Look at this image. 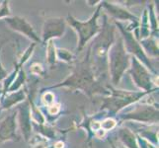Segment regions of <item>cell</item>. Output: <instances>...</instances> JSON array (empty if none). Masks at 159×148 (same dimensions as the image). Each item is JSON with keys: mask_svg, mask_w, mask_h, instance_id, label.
Listing matches in <instances>:
<instances>
[{"mask_svg": "<svg viewBox=\"0 0 159 148\" xmlns=\"http://www.w3.org/2000/svg\"><path fill=\"white\" fill-rule=\"evenodd\" d=\"M98 14H99V9L96 11L95 15L86 23H82V22H79L77 20L73 19L72 17H68V22L69 24L72 25L74 28L77 30L78 34H79V49H81L83 47V46L86 43V42H88L91 38L94 36L96 33L99 30L97 25V17Z\"/></svg>", "mask_w": 159, "mask_h": 148, "instance_id": "cell-2", "label": "cell"}, {"mask_svg": "<svg viewBox=\"0 0 159 148\" xmlns=\"http://www.w3.org/2000/svg\"><path fill=\"white\" fill-rule=\"evenodd\" d=\"M20 123L25 138L29 139V135L31 133V123H30V109L28 105H24V107L20 108Z\"/></svg>", "mask_w": 159, "mask_h": 148, "instance_id": "cell-9", "label": "cell"}, {"mask_svg": "<svg viewBox=\"0 0 159 148\" xmlns=\"http://www.w3.org/2000/svg\"><path fill=\"white\" fill-rule=\"evenodd\" d=\"M48 61L51 64H53L54 61H56V48H54L52 41L50 42L48 47Z\"/></svg>", "mask_w": 159, "mask_h": 148, "instance_id": "cell-14", "label": "cell"}, {"mask_svg": "<svg viewBox=\"0 0 159 148\" xmlns=\"http://www.w3.org/2000/svg\"><path fill=\"white\" fill-rule=\"evenodd\" d=\"M125 39H127V43H125V46H127V48L129 49V51L130 52H134L136 56H139L142 60H143L144 62H146L147 64H149V62L146 60V57L144 56V53L142 52L139 45L134 41V39L133 37H131V35H129L128 33H125Z\"/></svg>", "mask_w": 159, "mask_h": 148, "instance_id": "cell-11", "label": "cell"}, {"mask_svg": "<svg viewBox=\"0 0 159 148\" xmlns=\"http://www.w3.org/2000/svg\"><path fill=\"white\" fill-rule=\"evenodd\" d=\"M127 119H134L140 122H156L158 120V111L151 107L140 108L134 111L129 116L125 117Z\"/></svg>", "mask_w": 159, "mask_h": 148, "instance_id": "cell-7", "label": "cell"}, {"mask_svg": "<svg viewBox=\"0 0 159 148\" xmlns=\"http://www.w3.org/2000/svg\"><path fill=\"white\" fill-rule=\"evenodd\" d=\"M56 147L57 148H62L63 147V143H62V142H58V143L56 144Z\"/></svg>", "mask_w": 159, "mask_h": 148, "instance_id": "cell-22", "label": "cell"}, {"mask_svg": "<svg viewBox=\"0 0 159 148\" xmlns=\"http://www.w3.org/2000/svg\"><path fill=\"white\" fill-rule=\"evenodd\" d=\"M115 127H116V122H115V120L112 119H105L100 124V128H102L104 129V131H105V130L113 129Z\"/></svg>", "mask_w": 159, "mask_h": 148, "instance_id": "cell-15", "label": "cell"}, {"mask_svg": "<svg viewBox=\"0 0 159 148\" xmlns=\"http://www.w3.org/2000/svg\"><path fill=\"white\" fill-rule=\"evenodd\" d=\"M15 117L16 114H12L11 116L5 119L0 124V142L15 137Z\"/></svg>", "mask_w": 159, "mask_h": 148, "instance_id": "cell-8", "label": "cell"}, {"mask_svg": "<svg viewBox=\"0 0 159 148\" xmlns=\"http://www.w3.org/2000/svg\"><path fill=\"white\" fill-rule=\"evenodd\" d=\"M140 96H142V94H139V93H128V92L115 91L114 96L112 98H110V100L107 101L105 107H108L110 110H112L114 112H117L124 106L138 100Z\"/></svg>", "mask_w": 159, "mask_h": 148, "instance_id": "cell-3", "label": "cell"}, {"mask_svg": "<svg viewBox=\"0 0 159 148\" xmlns=\"http://www.w3.org/2000/svg\"><path fill=\"white\" fill-rule=\"evenodd\" d=\"M105 4V7L110 11V13L112 15H114L115 17H117L119 19H122V20H135V17L133 16L131 14H129L128 11H125V9L120 8L119 6H116V5H113V4H109L107 2H104Z\"/></svg>", "mask_w": 159, "mask_h": 148, "instance_id": "cell-10", "label": "cell"}, {"mask_svg": "<svg viewBox=\"0 0 159 148\" xmlns=\"http://www.w3.org/2000/svg\"><path fill=\"white\" fill-rule=\"evenodd\" d=\"M57 54H58L59 58H61L63 60H66V61H68L69 59H71V54L67 51H65V49H58Z\"/></svg>", "mask_w": 159, "mask_h": 148, "instance_id": "cell-16", "label": "cell"}, {"mask_svg": "<svg viewBox=\"0 0 159 148\" xmlns=\"http://www.w3.org/2000/svg\"><path fill=\"white\" fill-rule=\"evenodd\" d=\"M64 21L62 19H48L43 27V42L53 37H60L64 32Z\"/></svg>", "mask_w": 159, "mask_h": 148, "instance_id": "cell-6", "label": "cell"}, {"mask_svg": "<svg viewBox=\"0 0 159 148\" xmlns=\"http://www.w3.org/2000/svg\"><path fill=\"white\" fill-rule=\"evenodd\" d=\"M22 99H24V92L23 91H20L18 93H16L14 95H11L10 97H8L6 99L4 104V109H7L11 106H13L14 104L18 103L19 101H21Z\"/></svg>", "mask_w": 159, "mask_h": 148, "instance_id": "cell-13", "label": "cell"}, {"mask_svg": "<svg viewBox=\"0 0 159 148\" xmlns=\"http://www.w3.org/2000/svg\"><path fill=\"white\" fill-rule=\"evenodd\" d=\"M4 76H6V72H5V70L1 67V64H0V80H1Z\"/></svg>", "mask_w": 159, "mask_h": 148, "instance_id": "cell-21", "label": "cell"}, {"mask_svg": "<svg viewBox=\"0 0 159 148\" xmlns=\"http://www.w3.org/2000/svg\"><path fill=\"white\" fill-rule=\"evenodd\" d=\"M113 148H116V147H115V145H113Z\"/></svg>", "mask_w": 159, "mask_h": 148, "instance_id": "cell-23", "label": "cell"}, {"mask_svg": "<svg viewBox=\"0 0 159 148\" xmlns=\"http://www.w3.org/2000/svg\"><path fill=\"white\" fill-rule=\"evenodd\" d=\"M59 111V105H52L48 109V113L51 114H56Z\"/></svg>", "mask_w": 159, "mask_h": 148, "instance_id": "cell-19", "label": "cell"}, {"mask_svg": "<svg viewBox=\"0 0 159 148\" xmlns=\"http://www.w3.org/2000/svg\"><path fill=\"white\" fill-rule=\"evenodd\" d=\"M130 73L136 85H139L145 91L150 89V76L145 68L135 58L133 59V67H131Z\"/></svg>", "mask_w": 159, "mask_h": 148, "instance_id": "cell-4", "label": "cell"}, {"mask_svg": "<svg viewBox=\"0 0 159 148\" xmlns=\"http://www.w3.org/2000/svg\"><path fill=\"white\" fill-rule=\"evenodd\" d=\"M119 135H120V139H122V141L129 148H139V145L136 143L134 135L133 134V132H130L129 129H127V128L120 129L119 132Z\"/></svg>", "mask_w": 159, "mask_h": 148, "instance_id": "cell-12", "label": "cell"}, {"mask_svg": "<svg viewBox=\"0 0 159 148\" xmlns=\"http://www.w3.org/2000/svg\"><path fill=\"white\" fill-rule=\"evenodd\" d=\"M128 66L129 56L125 53L123 42L120 41L119 43H116L113 47L110 54V69H111L114 84L118 83Z\"/></svg>", "mask_w": 159, "mask_h": 148, "instance_id": "cell-1", "label": "cell"}, {"mask_svg": "<svg viewBox=\"0 0 159 148\" xmlns=\"http://www.w3.org/2000/svg\"><path fill=\"white\" fill-rule=\"evenodd\" d=\"M33 148H47V143L46 142H39L38 144H36L35 146H33Z\"/></svg>", "mask_w": 159, "mask_h": 148, "instance_id": "cell-20", "label": "cell"}, {"mask_svg": "<svg viewBox=\"0 0 159 148\" xmlns=\"http://www.w3.org/2000/svg\"><path fill=\"white\" fill-rule=\"evenodd\" d=\"M42 71H43V68L39 64H34L31 68V72L34 74H40V73H42Z\"/></svg>", "mask_w": 159, "mask_h": 148, "instance_id": "cell-18", "label": "cell"}, {"mask_svg": "<svg viewBox=\"0 0 159 148\" xmlns=\"http://www.w3.org/2000/svg\"><path fill=\"white\" fill-rule=\"evenodd\" d=\"M6 22L13 30L22 33V34L26 35L27 37L31 38L32 40H35L37 42L40 41V39L35 34V32H34V30H33L32 26L24 18H21V17H18V16H16V17L7 18Z\"/></svg>", "mask_w": 159, "mask_h": 148, "instance_id": "cell-5", "label": "cell"}, {"mask_svg": "<svg viewBox=\"0 0 159 148\" xmlns=\"http://www.w3.org/2000/svg\"><path fill=\"white\" fill-rule=\"evenodd\" d=\"M43 102H45V103L47 104V105H51V104H52V103H53L54 96H53V94H52V93L48 92L47 94L43 95Z\"/></svg>", "mask_w": 159, "mask_h": 148, "instance_id": "cell-17", "label": "cell"}]
</instances>
